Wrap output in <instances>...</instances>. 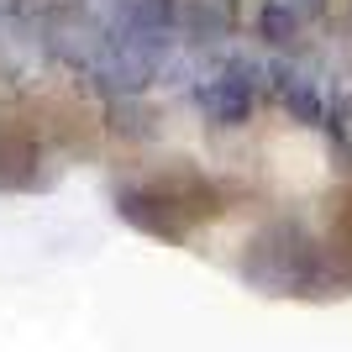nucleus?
Instances as JSON below:
<instances>
[{"label":"nucleus","instance_id":"nucleus-1","mask_svg":"<svg viewBox=\"0 0 352 352\" xmlns=\"http://www.w3.org/2000/svg\"><path fill=\"white\" fill-rule=\"evenodd\" d=\"M100 37L168 63V47L179 37V0H116L100 21Z\"/></svg>","mask_w":352,"mask_h":352},{"label":"nucleus","instance_id":"nucleus-4","mask_svg":"<svg viewBox=\"0 0 352 352\" xmlns=\"http://www.w3.org/2000/svg\"><path fill=\"white\" fill-rule=\"evenodd\" d=\"M236 27V0H179V37L190 43H221Z\"/></svg>","mask_w":352,"mask_h":352},{"label":"nucleus","instance_id":"nucleus-6","mask_svg":"<svg viewBox=\"0 0 352 352\" xmlns=\"http://www.w3.org/2000/svg\"><path fill=\"white\" fill-rule=\"evenodd\" d=\"M284 6H289V11L300 16V21H305V16H321V6H326V0H284Z\"/></svg>","mask_w":352,"mask_h":352},{"label":"nucleus","instance_id":"nucleus-3","mask_svg":"<svg viewBox=\"0 0 352 352\" xmlns=\"http://www.w3.org/2000/svg\"><path fill=\"white\" fill-rule=\"evenodd\" d=\"M263 85L274 89V100H279L294 121H305V126H326V100H321V89H316L310 74L289 69V63H268Z\"/></svg>","mask_w":352,"mask_h":352},{"label":"nucleus","instance_id":"nucleus-5","mask_svg":"<svg viewBox=\"0 0 352 352\" xmlns=\"http://www.w3.org/2000/svg\"><path fill=\"white\" fill-rule=\"evenodd\" d=\"M300 16L284 6V0H263V11H258V37H263L268 47H289L294 37H300Z\"/></svg>","mask_w":352,"mask_h":352},{"label":"nucleus","instance_id":"nucleus-2","mask_svg":"<svg viewBox=\"0 0 352 352\" xmlns=\"http://www.w3.org/2000/svg\"><path fill=\"white\" fill-rule=\"evenodd\" d=\"M258 89H263V69L248 58H232L226 69H216L210 79L195 85V105L210 126H242L258 105Z\"/></svg>","mask_w":352,"mask_h":352}]
</instances>
